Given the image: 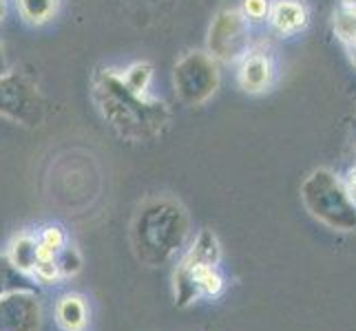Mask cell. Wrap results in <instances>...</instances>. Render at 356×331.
I'll list each match as a JSON object with an SVG mask.
<instances>
[{
	"instance_id": "obj_1",
	"label": "cell",
	"mask_w": 356,
	"mask_h": 331,
	"mask_svg": "<svg viewBox=\"0 0 356 331\" xmlns=\"http://www.w3.org/2000/svg\"><path fill=\"white\" fill-rule=\"evenodd\" d=\"M301 199L308 212L339 232L356 230V201L332 170L318 168L303 181Z\"/></svg>"
},
{
	"instance_id": "obj_2",
	"label": "cell",
	"mask_w": 356,
	"mask_h": 331,
	"mask_svg": "<svg viewBox=\"0 0 356 331\" xmlns=\"http://www.w3.org/2000/svg\"><path fill=\"white\" fill-rule=\"evenodd\" d=\"M42 305L35 289H14L0 296V331H38Z\"/></svg>"
},
{
	"instance_id": "obj_3",
	"label": "cell",
	"mask_w": 356,
	"mask_h": 331,
	"mask_svg": "<svg viewBox=\"0 0 356 331\" xmlns=\"http://www.w3.org/2000/svg\"><path fill=\"white\" fill-rule=\"evenodd\" d=\"M248 44V31H245V16L235 9L222 11L217 20L211 27V38H208V46H211L213 56L219 60H235L241 56V51Z\"/></svg>"
},
{
	"instance_id": "obj_4",
	"label": "cell",
	"mask_w": 356,
	"mask_h": 331,
	"mask_svg": "<svg viewBox=\"0 0 356 331\" xmlns=\"http://www.w3.org/2000/svg\"><path fill=\"white\" fill-rule=\"evenodd\" d=\"M273 62L270 58L261 56V53H250L243 58V62L239 67L237 73V80H239V87L245 93H261L270 87L273 82Z\"/></svg>"
},
{
	"instance_id": "obj_5",
	"label": "cell",
	"mask_w": 356,
	"mask_h": 331,
	"mask_svg": "<svg viewBox=\"0 0 356 331\" xmlns=\"http://www.w3.org/2000/svg\"><path fill=\"white\" fill-rule=\"evenodd\" d=\"M56 323L63 331H84L89 325V307L80 294H65L56 303Z\"/></svg>"
},
{
	"instance_id": "obj_6",
	"label": "cell",
	"mask_w": 356,
	"mask_h": 331,
	"mask_svg": "<svg viewBox=\"0 0 356 331\" xmlns=\"http://www.w3.org/2000/svg\"><path fill=\"white\" fill-rule=\"evenodd\" d=\"M270 24L284 35L297 33L308 22V11L299 3V0H277L268 11Z\"/></svg>"
},
{
	"instance_id": "obj_7",
	"label": "cell",
	"mask_w": 356,
	"mask_h": 331,
	"mask_svg": "<svg viewBox=\"0 0 356 331\" xmlns=\"http://www.w3.org/2000/svg\"><path fill=\"white\" fill-rule=\"evenodd\" d=\"M35 250H38V237L20 235V237H16L14 241H11L7 259L20 274L31 276L33 265H35Z\"/></svg>"
},
{
	"instance_id": "obj_8",
	"label": "cell",
	"mask_w": 356,
	"mask_h": 331,
	"mask_svg": "<svg viewBox=\"0 0 356 331\" xmlns=\"http://www.w3.org/2000/svg\"><path fill=\"white\" fill-rule=\"evenodd\" d=\"M188 263H204V265H217L219 259H222V250H219L217 237L213 232L204 230L202 235L195 239L191 252L184 256Z\"/></svg>"
},
{
	"instance_id": "obj_9",
	"label": "cell",
	"mask_w": 356,
	"mask_h": 331,
	"mask_svg": "<svg viewBox=\"0 0 356 331\" xmlns=\"http://www.w3.org/2000/svg\"><path fill=\"white\" fill-rule=\"evenodd\" d=\"M35 280L31 276L20 274L18 269L9 263L7 256H0V296L14 289H35Z\"/></svg>"
},
{
	"instance_id": "obj_10",
	"label": "cell",
	"mask_w": 356,
	"mask_h": 331,
	"mask_svg": "<svg viewBox=\"0 0 356 331\" xmlns=\"http://www.w3.org/2000/svg\"><path fill=\"white\" fill-rule=\"evenodd\" d=\"M60 0H18L22 18H27L33 24H42L51 20L58 11Z\"/></svg>"
},
{
	"instance_id": "obj_11",
	"label": "cell",
	"mask_w": 356,
	"mask_h": 331,
	"mask_svg": "<svg viewBox=\"0 0 356 331\" xmlns=\"http://www.w3.org/2000/svg\"><path fill=\"white\" fill-rule=\"evenodd\" d=\"M334 29L343 42H348L350 49L356 53V7L343 9L334 20Z\"/></svg>"
},
{
	"instance_id": "obj_12",
	"label": "cell",
	"mask_w": 356,
	"mask_h": 331,
	"mask_svg": "<svg viewBox=\"0 0 356 331\" xmlns=\"http://www.w3.org/2000/svg\"><path fill=\"white\" fill-rule=\"evenodd\" d=\"M56 263H58L60 278H71L82 269V256L76 248H73V245L67 243L65 248L56 254Z\"/></svg>"
},
{
	"instance_id": "obj_13",
	"label": "cell",
	"mask_w": 356,
	"mask_h": 331,
	"mask_svg": "<svg viewBox=\"0 0 356 331\" xmlns=\"http://www.w3.org/2000/svg\"><path fill=\"white\" fill-rule=\"evenodd\" d=\"M153 78V69L151 65H135L127 71V84H129V89L135 91V93H140L144 91L146 87H149V82Z\"/></svg>"
},
{
	"instance_id": "obj_14",
	"label": "cell",
	"mask_w": 356,
	"mask_h": 331,
	"mask_svg": "<svg viewBox=\"0 0 356 331\" xmlns=\"http://www.w3.org/2000/svg\"><path fill=\"white\" fill-rule=\"evenodd\" d=\"M38 241L42 245H47V248L60 252L67 245V235H65V230L60 228V226H47L38 235Z\"/></svg>"
},
{
	"instance_id": "obj_15",
	"label": "cell",
	"mask_w": 356,
	"mask_h": 331,
	"mask_svg": "<svg viewBox=\"0 0 356 331\" xmlns=\"http://www.w3.org/2000/svg\"><path fill=\"white\" fill-rule=\"evenodd\" d=\"M270 3L268 0H243V16L250 20H261L268 16Z\"/></svg>"
},
{
	"instance_id": "obj_16",
	"label": "cell",
	"mask_w": 356,
	"mask_h": 331,
	"mask_svg": "<svg viewBox=\"0 0 356 331\" xmlns=\"http://www.w3.org/2000/svg\"><path fill=\"white\" fill-rule=\"evenodd\" d=\"M348 190L352 194V199L356 201V168H352L348 173Z\"/></svg>"
},
{
	"instance_id": "obj_17",
	"label": "cell",
	"mask_w": 356,
	"mask_h": 331,
	"mask_svg": "<svg viewBox=\"0 0 356 331\" xmlns=\"http://www.w3.org/2000/svg\"><path fill=\"white\" fill-rule=\"evenodd\" d=\"M5 9H7V0H0V20L5 18Z\"/></svg>"
},
{
	"instance_id": "obj_18",
	"label": "cell",
	"mask_w": 356,
	"mask_h": 331,
	"mask_svg": "<svg viewBox=\"0 0 356 331\" xmlns=\"http://www.w3.org/2000/svg\"><path fill=\"white\" fill-rule=\"evenodd\" d=\"M346 3H356V0H346Z\"/></svg>"
}]
</instances>
